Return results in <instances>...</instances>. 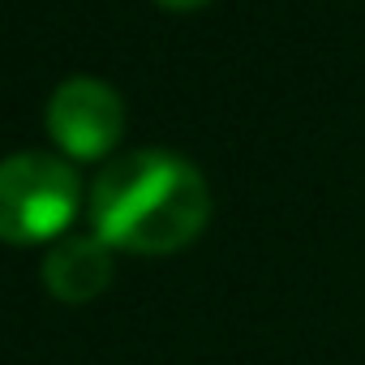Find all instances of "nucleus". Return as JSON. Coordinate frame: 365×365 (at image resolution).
<instances>
[{
    "label": "nucleus",
    "mask_w": 365,
    "mask_h": 365,
    "mask_svg": "<svg viewBox=\"0 0 365 365\" xmlns=\"http://www.w3.org/2000/svg\"><path fill=\"white\" fill-rule=\"evenodd\" d=\"M48 133L69 159H103L125 133V103L99 78H69L48 99Z\"/></svg>",
    "instance_id": "7ed1b4c3"
},
{
    "label": "nucleus",
    "mask_w": 365,
    "mask_h": 365,
    "mask_svg": "<svg viewBox=\"0 0 365 365\" xmlns=\"http://www.w3.org/2000/svg\"><path fill=\"white\" fill-rule=\"evenodd\" d=\"M159 5H168V9H198V5H207V0H159Z\"/></svg>",
    "instance_id": "39448f33"
},
{
    "label": "nucleus",
    "mask_w": 365,
    "mask_h": 365,
    "mask_svg": "<svg viewBox=\"0 0 365 365\" xmlns=\"http://www.w3.org/2000/svg\"><path fill=\"white\" fill-rule=\"evenodd\" d=\"M91 228L120 254H176L202 237L211 190L176 150H129L112 159L86 198Z\"/></svg>",
    "instance_id": "f257e3e1"
},
{
    "label": "nucleus",
    "mask_w": 365,
    "mask_h": 365,
    "mask_svg": "<svg viewBox=\"0 0 365 365\" xmlns=\"http://www.w3.org/2000/svg\"><path fill=\"white\" fill-rule=\"evenodd\" d=\"M82 211V176L69 159L48 150H18L0 159V241L43 245L61 241Z\"/></svg>",
    "instance_id": "f03ea898"
},
{
    "label": "nucleus",
    "mask_w": 365,
    "mask_h": 365,
    "mask_svg": "<svg viewBox=\"0 0 365 365\" xmlns=\"http://www.w3.org/2000/svg\"><path fill=\"white\" fill-rule=\"evenodd\" d=\"M112 254L116 250L103 245L95 232L91 237H61V241H52V250L43 258V288L65 305L95 301L112 284Z\"/></svg>",
    "instance_id": "20e7f679"
}]
</instances>
